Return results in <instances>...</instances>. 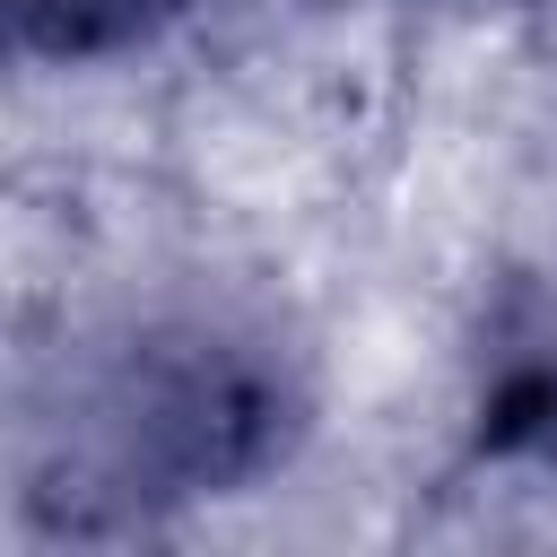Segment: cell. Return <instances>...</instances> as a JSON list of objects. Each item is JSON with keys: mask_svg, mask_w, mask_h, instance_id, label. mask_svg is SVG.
<instances>
[{"mask_svg": "<svg viewBox=\"0 0 557 557\" xmlns=\"http://www.w3.org/2000/svg\"><path fill=\"white\" fill-rule=\"evenodd\" d=\"M278 383L235 339H165L104 392L113 496H209L278 453Z\"/></svg>", "mask_w": 557, "mask_h": 557, "instance_id": "6da1fadb", "label": "cell"}, {"mask_svg": "<svg viewBox=\"0 0 557 557\" xmlns=\"http://www.w3.org/2000/svg\"><path fill=\"white\" fill-rule=\"evenodd\" d=\"M174 9H183V0H17V35H26L35 52L78 61V52H113V44L157 35Z\"/></svg>", "mask_w": 557, "mask_h": 557, "instance_id": "7a4b0ae2", "label": "cell"}]
</instances>
